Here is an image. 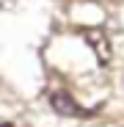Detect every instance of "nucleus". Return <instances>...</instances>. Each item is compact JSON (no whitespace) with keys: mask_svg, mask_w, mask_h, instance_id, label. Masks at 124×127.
I'll return each instance as SVG.
<instances>
[{"mask_svg":"<svg viewBox=\"0 0 124 127\" xmlns=\"http://www.w3.org/2000/svg\"><path fill=\"white\" fill-rule=\"evenodd\" d=\"M80 36L86 39V44L91 47V53L97 55V64L99 66H108L113 61V44H110V36L105 33V28H97V25H88L83 28Z\"/></svg>","mask_w":124,"mask_h":127,"instance_id":"obj_1","label":"nucleus"},{"mask_svg":"<svg viewBox=\"0 0 124 127\" xmlns=\"http://www.w3.org/2000/svg\"><path fill=\"white\" fill-rule=\"evenodd\" d=\"M50 105H52V111H55L58 116H69V119L94 116V108H80L69 91H52V94H50Z\"/></svg>","mask_w":124,"mask_h":127,"instance_id":"obj_2","label":"nucleus"},{"mask_svg":"<svg viewBox=\"0 0 124 127\" xmlns=\"http://www.w3.org/2000/svg\"><path fill=\"white\" fill-rule=\"evenodd\" d=\"M0 127H14V124L11 122H0Z\"/></svg>","mask_w":124,"mask_h":127,"instance_id":"obj_3","label":"nucleus"}]
</instances>
